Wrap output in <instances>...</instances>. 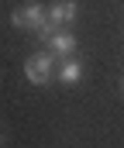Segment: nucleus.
Returning a JSON list of instances; mask_svg holds the SVG:
<instances>
[{"label":"nucleus","instance_id":"f03ea898","mask_svg":"<svg viewBox=\"0 0 124 148\" xmlns=\"http://www.w3.org/2000/svg\"><path fill=\"white\" fill-rule=\"evenodd\" d=\"M52 66H55V55L52 52H41V55H31L24 62V76L35 83V86H45L48 76H52Z\"/></svg>","mask_w":124,"mask_h":148},{"label":"nucleus","instance_id":"7ed1b4c3","mask_svg":"<svg viewBox=\"0 0 124 148\" xmlns=\"http://www.w3.org/2000/svg\"><path fill=\"white\" fill-rule=\"evenodd\" d=\"M76 14H79L76 0H55V3L48 7V31H52V28H59V24L76 21ZM52 35H55V31H52Z\"/></svg>","mask_w":124,"mask_h":148},{"label":"nucleus","instance_id":"39448f33","mask_svg":"<svg viewBox=\"0 0 124 148\" xmlns=\"http://www.w3.org/2000/svg\"><path fill=\"white\" fill-rule=\"evenodd\" d=\"M59 79H62V83H69V86H73V83H79V79H83V66L76 62V59H66V66L59 69Z\"/></svg>","mask_w":124,"mask_h":148},{"label":"nucleus","instance_id":"423d86ee","mask_svg":"<svg viewBox=\"0 0 124 148\" xmlns=\"http://www.w3.org/2000/svg\"><path fill=\"white\" fill-rule=\"evenodd\" d=\"M121 90H124V83H121Z\"/></svg>","mask_w":124,"mask_h":148},{"label":"nucleus","instance_id":"20e7f679","mask_svg":"<svg viewBox=\"0 0 124 148\" xmlns=\"http://www.w3.org/2000/svg\"><path fill=\"white\" fill-rule=\"evenodd\" d=\"M48 52L52 55H73L76 52V38L69 35V31H55V35L48 38Z\"/></svg>","mask_w":124,"mask_h":148},{"label":"nucleus","instance_id":"f257e3e1","mask_svg":"<svg viewBox=\"0 0 124 148\" xmlns=\"http://www.w3.org/2000/svg\"><path fill=\"white\" fill-rule=\"evenodd\" d=\"M10 21H14V28H31V31H38L45 41L52 38V31H48V10H45V3H28L24 10H14V14H10Z\"/></svg>","mask_w":124,"mask_h":148}]
</instances>
